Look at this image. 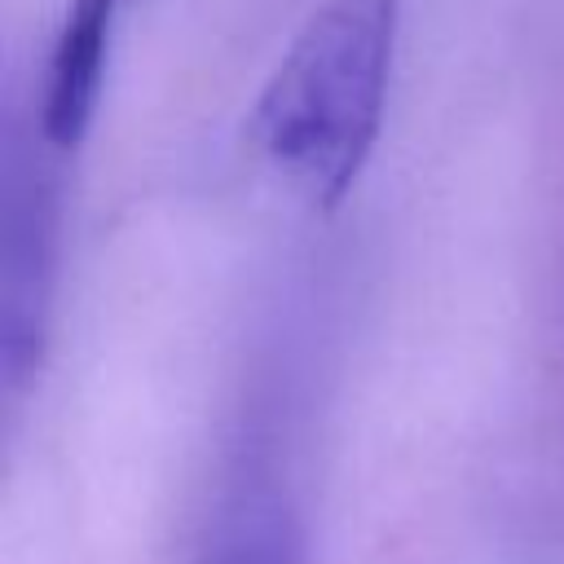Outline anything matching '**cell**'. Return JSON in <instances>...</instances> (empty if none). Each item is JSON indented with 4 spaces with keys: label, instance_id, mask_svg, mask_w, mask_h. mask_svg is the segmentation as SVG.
<instances>
[{
    "label": "cell",
    "instance_id": "cell-1",
    "mask_svg": "<svg viewBox=\"0 0 564 564\" xmlns=\"http://www.w3.org/2000/svg\"><path fill=\"white\" fill-rule=\"evenodd\" d=\"M397 31L401 0H317L251 101L247 141L322 212L348 198L375 154Z\"/></svg>",
    "mask_w": 564,
    "mask_h": 564
},
{
    "label": "cell",
    "instance_id": "cell-2",
    "mask_svg": "<svg viewBox=\"0 0 564 564\" xmlns=\"http://www.w3.org/2000/svg\"><path fill=\"white\" fill-rule=\"evenodd\" d=\"M53 300V198L9 159L4 189V282H0V361L9 392L35 375L48 339Z\"/></svg>",
    "mask_w": 564,
    "mask_h": 564
},
{
    "label": "cell",
    "instance_id": "cell-3",
    "mask_svg": "<svg viewBox=\"0 0 564 564\" xmlns=\"http://www.w3.org/2000/svg\"><path fill=\"white\" fill-rule=\"evenodd\" d=\"M203 564H304V538L286 507H251L220 533Z\"/></svg>",
    "mask_w": 564,
    "mask_h": 564
}]
</instances>
